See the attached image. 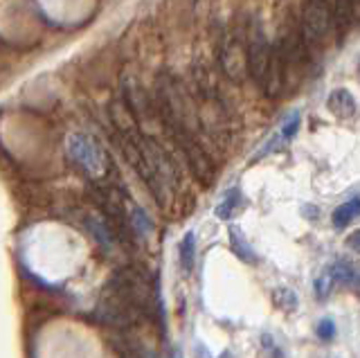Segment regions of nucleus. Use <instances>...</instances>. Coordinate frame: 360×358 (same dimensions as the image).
<instances>
[{"label": "nucleus", "instance_id": "f257e3e1", "mask_svg": "<svg viewBox=\"0 0 360 358\" xmlns=\"http://www.w3.org/2000/svg\"><path fill=\"white\" fill-rule=\"evenodd\" d=\"M333 30V7L326 0H304L300 18V39L307 52H318Z\"/></svg>", "mask_w": 360, "mask_h": 358}, {"label": "nucleus", "instance_id": "f03ea898", "mask_svg": "<svg viewBox=\"0 0 360 358\" xmlns=\"http://www.w3.org/2000/svg\"><path fill=\"white\" fill-rule=\"evenodd\" d=\"M245 48H248V75H252V79L259 86H264L270 59H273V46H270L262 23H252V27L248 30Z\"/></svg>", "mask_w": 360, "mask_h": 358}, {"label": "nucleus", "instance_id": "7ed1b4c3", "mask_svg": "<svg viewBox=\"0 0 360 358\" xmlns=\"http://www.w3.org/2000/svg\"><path fill=\"white\" fill-rule=\"evenodd\" d=\"M68 153L79 165V170H84L86 174L90 176L106 174V165H108L106 153L86 133H75V136L68 138Z\"/></svg>", "mask_w": 360, "mask_h": 358}, {"label": "nucleus", "instance_id": "20e7f679", "mask_svg": "<svg viewBox=\"0 0 360 358\" xmlns=\"http://www.w3.org/2000/svg\"><path fill=\"white\" fill-rule=\"evenodd\" d=\"M221 68L225 77L232 82H243V77L248 75V48L245 41L239 37L225 39L221 46Z\"/></svg>", "mask_w": 360, "mask_h": 358}, {"label": "nucleus", "instance_id": "39448f33", "mask_svg": "<svg viewBox=\"0 0 360 358\" xmlns=\"http://www.w3.org/2000/svg\"><path fill=\"white\" fill-rule=\"evenodd\" d=\"M326 108H329V113L338 120H352L358 110V104L352 91L335 88V91H331L329 97H326Z\"/></svg>", "mask_w": 360, "mask_h": 358}, {"label": "nucleus", "instance_id": "423d86ee", "mask_svg": "<svg viewBox=\"0 0 360 358\" xmlns=\"http://www.w3.org/2000/svg\"><path fill=\"white\" fill-rule=\"evenodd\" d=\"M356 5L354 0H333V32L338 34V41H345V37L352 30L356 20Z\"/></svg>", "mask_w": 360, "mask_h": 358}, {"label": "nucleus", "instance_id": "0eeeda50", "mask_svg": "<svg viewBox=\"0 0 360 358\" xmlns=\"http://www.w3.org/2000/svg\"><path fill=\"white\" fill-rule=\"evenodd\" d=\"M329 273L333 275V279L338 284H345V286H352V288L360 286V268L354 262H347V260L335 262L329 266Z\"/></svg>", "mask_w": 360, "mask_h": 358}, {"label": "nucleus", "instance_id": "6e6552de", "mask_svg": "<svg viewBox=\"0 0 360 358\" xmlns=\"http://www.w3.org/2000/svg\"><path fill=\"white\" fill-rule=\"evenodd\" d=\"M243 205V194L239 187H232L228 189V192L223 194V200L217 205V210H214V215H217L219 219L223 221H230L236 212H239V207Z\"/></svg>", "mask_w": 360, "mask_h": 358}, {"label": "nucleus", "instance_id": "1a4fd4ad", "mask_svg": "<svg viewBox=\"0 0 360 358\" xmlns=\"http://www.w3.org/2000/svg\"><path fill=\"white\" fill-rule=\"evenodd\" d=\"M230 248L245 264H257L259 262L257 260V252L252 250V245L245 241L241 228H236V226H230Z\"/></svg>", "mask_w": 360, "mask_h": 358}, {"label": "nucleus", "instance_id": "9d476101", "mask_svg": "<svg viewBox=\"0 0 360 358\" xmlns=\"http://www.w3.org/2000/svg\"><path fill=\"white\" fill-rule=\"evenodd\" d=\"M360 215V196H354L352 200H347V203L338 205L331 215V221L335 228H347L349 223H352L356 217Z\"/></svg>", "mask_w": 360, "mask_h": 358}, {"label": "nucleus", "instance_id": "9b49d317", "mask_svg": "<svg viewBox=\"0 0 360 358\" xmlns=\"http://www.w3.org/2000/svg\"><path fill=\"white\" fill-rule=\"evenodd\" d=\"M180 264H183L185 273L194 271V264H196V237L194 232H187L183 241H180Z\"/></svg>", "mask_w": 360, "mask_h": 358}, {"label": "nucleus", "instance_id": "f8f14e48", "mask_svg": "<svg viewBox=\"0 0 360 358\" xmlns=\"http://www.w3.org/2000/svg\"><path fill=\"white\" fill-rule=\"evenodd\" d=\"M273 302H275V307H277V309L286 311V313L295 311L297 305H300V300H297V295H295V290H292V288H286V286H279V288L273 290Z\"/></svg>", "mask_w": 360, "mask_h": 358}, {"label": "nucleus", "instance_id": "ddd939ff", "mask_svg": "<svg viewBox=\"0 0 360 358\" xmlns=\"http://www.w3.org/2000/svg\"><path fill=\"white\" fill-rule=\"evenodd\" d=\"M300 124H302V113H300V110H292V113H288V115H286V120L281 122L279 129H277L279 138L284 140V144H288L292 138L297 136Z\"/></svg>", "mask_w": 360, "mask_h": 358}, {"label": "nucleus", "instance_id": "4468645a", "mask_svg": "<svg viewBox=\"0 0 360 358\" xmlns=\"http://www.w3.org/2000/svg\"><path fill=\"white\" fill-rule=\"evenodd\" d=\"M133 228H135V234H151L153 232V223L146 217V212L142 207H135L133 210Z\"/></svg>", "mask_w": 360, "mask_h": 358}, {"label": "nucleus", "instance_id": "2eb2a0df", "mask_svg": "<svg viewBox=\"0 0 360 358\" xmlns=\"http://www.w3.org/2000/svg\"><path fill=\"white\" fill-rule=\"evenodd\" d=\"M333 282H335V279L329 273V268H326V271L318 279H315V293H318V300H326V298H329Z\"/></svg>", "mask_w": 360, "mask_h": 358}, {"label": "nucleus", "instance_id": "dca6fc26", "mask_svg": "<svg viewBox=\"0 0 360 358\" xmlns=\"http://www.w3.org/2000/svg\"><path fill=\"white\" fill-rule=\"evenodd\" d=\"M315 333H318V338L324 340V343H329L335 338V322L331 318H322L318 322V327H315Z\"/></svg>", "mask_w": 360, "mask_h": 358}, {"label": "nucleus", "instance_id": "f3484780", "mask_svg": "<svg viewBox=\"0 0 360 358\" xmlns=\"http://www.w3.org/2000/svg\"><path fill=\"white\" fill-rule=\"evenodd\" d=\"M345 243H347V248H352L354 252H358V255H360V228H358V230H354L352 234H349Z\"/></svg>", "mask_w": 360, "mask_h": 358}, {"label": "nucleus", "instance_id": "a211bd4d", "mask_svg": "<svg viewBox=\"0 0 360 358\" xmlns=\"http://www.w3.org/2000/svg\"><path fill=\"white\" fill-rule=\"evenodd\" d=\"M169 358H183V354H180L178 347H172V356H169Z\"/></svg>", "mask_w": 360, "mask_h": 358}, {"label": "nucleus", "instance_id": "6ab92c4d", "mask_svg": "<svg viewBox=\"0 0 360 358\" xmlns=\"http://www.w3.org/2000/svg\"><path fill=\"white\" fill-rule=\"evenodd\" d=\"M221 358H234V354H232L230 350H225V352L221 354Z\"/></svg>", "mask_w": 360, "mask_h": 358}, {"label": "nucleus", "instance_id": "aec40b11", "mask_svg": "<svg viewBox=\"0 0 360 358\" xmlns=\"http://www.w3.org/2000/svg\"><path fill=\"white\" fill-rule=\"evenodd\" d=\"M354 5H356V14H360V0H354Z\"/></svg>", "mask_w": 360, "mask_h": 358}, {"label": "nucleus", "instance_id": "412c9836", "mask_svg": "<svg viewBox=\"0 0 360 358\" xmlns=\"http://www.w3.org/2000/svg\"><path fill=\"white\" fill-rule=\"evenodd\" d=\"M358 82H360V61H358Z\"/></svg>", "mask_w": 360, "mask_h": 358}]
</instances>
